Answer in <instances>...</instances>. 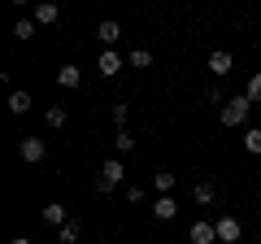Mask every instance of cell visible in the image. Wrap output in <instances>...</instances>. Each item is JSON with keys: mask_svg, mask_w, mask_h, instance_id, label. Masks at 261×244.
Returning <instances> with one entry per match:
<instances>
[{"mask_svg": "<svg viewBox=\"0 0 261 244\" xmlns=\"http://www.w3.org/2000/svg\"><path fill=\"white\" fill-rule=\"evenodd\" d=\"M248 113H252V101L240 92V96H231V101H226L222 109H218V122L235 131V127H248Z\"/></svg>", "mask_w": 261, "mask_h": 244, "instance_id": "1", "label": "cell"}, {"mask_svg": "<svg viewBox=\"0 0 261 244\" xmlns=\"http://www.w3.org/2000/svg\"><path fill=\"white\" fill-rule=\"evenodd\" d=\"M96 179H105L113 192L126 188V161H122V157H105V161H100V170H96Z\"/></svg>", "mask_w": 261, "mask_h": 244, "instance_id": "2", "label": "cell"}, {"mask_svg": "<svg viewBox=\"0 0 261 244\" xmlns=\"http://www.w3.org/2000/svg\"><path fill=\"white\" fill-rule=\"evenodd\" d=\"M18 157L27 161V166H39V161L48 157V140H39V135H22V140H18Z\"/></svg>", "mask_w": 261, "mask_h": 244, "instance_id": "3", "label": "cell"}, {"mask_svg": "<svg viewBox=\"0 0 261 244\" xmlns=\"http://www.w3.org/2000/svg\"><path fill=\"white\" fill-rule=\"evenodd\" d=\"M122 70H126V57H122L118 48H105V53L96 57V75L100 79H118Z\"/></svg>", "mask_w": 261, "mask_h": 244, "instance_id": "4", "label": "cell"}, {"mask_svg": "<svg viewBox=\"0 0 261 244\" xmlns=\"http://www.w3.org/2000/svg\"><path fill=\"white\" fill-rule=\"evenodd\" d=\"M214 227H218V244H240V235H244V227H240L235 214H218Z\"/></svg>", "mask_w": 261, "mask_h": 244, "instance_id": "5", "label": "cell"}, {"mask_svg": "<svg viewBox=\"0 0 261 244\" xmlns=\"http://www.w3.org/2000/svg\"><path fill=\"white\" fill-rule=\"evenodd\" d=\"M187 244H218V227H214V218H196V223L187 227Z\"/></svg>", "mask_w": 261, "mask_h": 244, "instance_id": "6", "label": "cell"}, {"mask_svg": "<svg viewBox=\"0 0 261 244\" xmlns=\"http://www.w3.org/2000/svg\"><path fill=\"white\" fill-rule=\"evenodd\" d=\"M205 70H209V75H214V79H226V75H231V70H235V57L226 53V48H214V53L205 57Z\"/></svg>", "mask_w": 261, "mask_h": 244, "instance_id": "7", "label": "cell"}, {"mask_svg": "<svg viewBox=\"0 0 261 244\" xmlns=\"http://www.w3.org/2000/svg\"><path fill=\"white\" fill-rule=\"evenodd\" d=\"M39 218H44V227H57V231H61V227L70 223V209H65L61 201H48V205L39 209Z\"/></svg>", "mask_w": 261, "mask_h": 244, "instance_id": "8", "label": "cell"}, {"mask_svg": "<svg viewBox=\"0 0 261 244\" xmlns=\"http://www.w3.org/2000/svg\"><path fill=\"white\" fill-rule=\"evenodd\" d=\"M148 214L157 218V223H174V218H178V201H174V197H157V201L148 205Z\"/></svg>", "mask_w": 261, "mask_h": 244, "instance_id": "9", "label": "cell"}, {"mask_svg": "<svg viewBox=\"0 0 261 244\" xmlns=\"http://www.w3.org/2000/svg\"><path fill=\"white\" fill-rule=\"evenodd\" d=\"M31 18H35L39 27H53V22H61V5H57V0H39L35 9H31Z\"/></svg>", "mask_w": 261, "mask_h": 244, "instance_id": "10", "label": "cell"}, {"mask_svg": "<svg viewBox=\"0 0 261 244\" xmlns=\"http://www.w3.org/2000/svg\"><path fill=\"white\" fill-rule=\"evenodd\" d=\"M192 201L200 209H209V205H218V188L209 183V179H196V188H192Z\"/></svg>", "mask_w": 261, "mask_h": 244, "instance_id": "11", "label": "cell"}, {"mask_svg": "<svg viewBox=\"0 0 261 244\" xmlns=\"http://www.w3.org/2000/svg\"><path fill=\"white\" fill-rule=\"evenodd\" d=\"M79 83H83V70H79V66H70V61H65V66L57 70V87H65V92H74Z\"/></svg>", "mask_w": 261, "mask_h": 244, "instance_id": "12", "label": "cell"}, {"mask_svg": "<svg viewBox=\"0 0 261 244\" xmlns=\"http://www.w3.org/2000/svg\"><path fill=\"white\" fill-rule=\"evenodd\" d=\"M96 39H100L105 48H113L122 39V27H118V22H96Z\"/></svg>", "mask_w": 261, "mask_h": 244, "instance_id": "13", "label": "cell"}, {"mask_svg": "<svg viewBox=\"0 0 261 244\" xmlns=\"http://www.w3.org/2000/svg\"><path fill=\"white\" fill-rule=\"evenodd\" d=\"M31 105H35V101H31V92H22V87H18V92H9V113H13V118L31 113Z\"/></svg>", "mask_w": 261, "mask_h": 244, "instance_id": "14", "label": "cell"}, {"mask_svg": "<svg viewBox=\"0 0 261 244\" xmlns=\"http://www.w3.org/2000/svg\"><path fill=\"white\" fill-rule=\"evenodd\" d=\"M174 183H178V175H174V170H166V166L152 175V188H157L161 197H170V192H174Z\"/></svg>", "mask_w": 261, "mask_h": 244, "instance_id": "15", "label": "cell"}, {"mask_svg": "<svg viewBox=\"0 0 261 244\" xmlns=\"http://www.w3.org/2000/svg\"><path fill=\"white\" fill-rule=\"evenodd\" d=\"M79 240H83V223H79V218H70V223L57 231V244H79Z\"/></svg>", "mask_w": 261, "mask_h": 244, "instance_id": "16", "label": "cell"}, {"mask_svg": "<svg viewBox=\"0 0 261 244\" xmlns=\"http://www.w3.org/2000/svg\"><path fill=\"white\" fill-rule=\"evenodd\" d=\"M126 153H135V135H130V127H126V131H113V157H126Z\"/></svg>", "mask_w": 261, "mask_h": 244, "instance_id": "17", "label": "cell"}, {"mask_svg": "<svg viewBox=\"0 0 261 244\" xmlns=\"http://www.w3.org/2000/svg\"><path fill=\"white\" fill-rule=\"evenodd\" d=\"M109 118H113V127H118V131H126V122H130V105H126V101H113V105H109Z\"/></svg>", "mask_w": 261, "mask_h": 244, "instance_id": "18", "label": "cell"}, {"mask_svg": "<svg viewBox=\"0 0 261 244\" xmlns=\"http://www.w3.org/2000/svg\"><path fill=\"white\" fill-rule=\"evenodd\" d=\"M44 122L53 127V131H61L65 122H70V113H65V105H48V113H44Z\"/></svg>", "mask_w": 261, "mask_h": 244, "instance_id": "19", "label": "cell"}, {"mask_svg": "<svg viewBox=\"0 0 261 244\" xmlns=\"http://www.w3.org/2000/svg\"><path fill=\"white\" fill-rule=\"evenodd\" d=\"M35 31H39V22H35V18H18V22H13V39H22V44H27Z\"/></svg>", "mask_w": 261, "mask_h": 244, "instance_id": "20", "label": "cell"}, {"mask_svg": "<svg viewBox=\"0 0 261 244\" xmlns=\"http://www.w3.org/2000/svg\"><path fill=\"white\" fill-rule=\"evenodd\" d=\"M126 66H130V70H148V66H152V53H148V48H130Z\"/></svg>", "mask_w": 261, "mask_h": 244, "instance_id": "21", "label": "cell"}, {"mask_svg": "<svg viewBox=\"0 0 261 244\" xmlns=\"http://www.w3.org/2000/svg\"><path fill=\"white\" fill-rule=\"evenodd\" d=\"M122 201H126V205H144V201H148V192H144L140 183H126V188H122Z\"/></svg>", "mask_w": 261, "mask_h": 244, "instance_id": "22", "label": "cell"}, {"mask_svg": "<svg viewBox=\"0 0 261 244\" xmlns=\"http://www.w3.org/2000/svg\"><path fill=\"white\" fill-rule=\"evenodd\" d=\"M244 149H248L252 157H261V127H248V131H244Z\"/></svg>", "mask_w": 261, "mask_h": 244, "instance_id": "23", "label": "cell"}, {"mask_svg": "<svg viewBox=\"0 0 261 244\" xmlns=\"http://www.w3.org/2000/svg\"><path fill=\"white\" fill-rule=\"evenodd\" d=\"M244 96H248L252 105H261V70H257V75H248V87H244Z\"/></svg>", "mask_w": 261, "mask_h": 244, "instance_id": "24", "label": "cell"}, {"mask_svg": "<svg viewBox=\"0 0 261 244\" xmlns=\"http://www.w3.org/2000/svg\"><path fill=\"white\" fill-rule=\"evenodd\" d=\"M200 96H205V101H222V105L231 101V96H226V92H222V87H218V83H214V87H205V92H200Z\"/></svg>", "mask_w": 261, "mask_h": 244, "instance_id": "25", "label": "cell"}, {"mask_svg": "<svg viewBox=\"0 0 261 244\" xmlns=\"http://www.w3.org/2000/svg\"><path fill=\"white\" fill-rule=\"evenodd\" d=\"M9 244H31V240H27V235H13V240H9Z\"/></svg>", "mask_w": 261, "mask_h": 244, "instance_id": "26", "label": "cell"}]
</instances>
